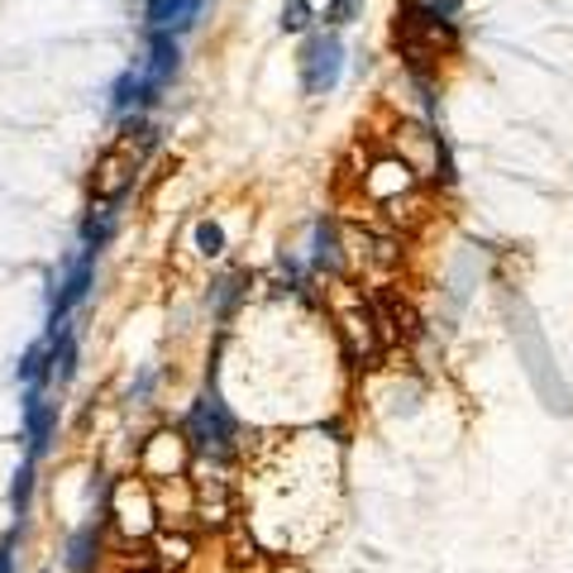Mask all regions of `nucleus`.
Instances as JSON below:
<instances>
[{
    "label": "nucleus",
    "instance_id": "nucleus-1",
    "mask_svg": "<svg viewBox=\"0 0 573 573\" xmlns=\"http://www.w3.org/2000/svg\"><path fill=\"white\" fill-rule=\"evenodd\" d=\"M506 321H512L516 354H521V363H525V373H531L535 392L545 396V406L560 411V416H573V396H569V388H564V378L554 373V354H550L545 334H540L531 306H525L521 296H512V292H506Z\"/></svg>",
    "mask_w": 573,
    "mask_h": 573
},
{
    "label": "nucleus",
    "instance_id": "nucleus-2",
    "mask_svg": "<svg viewBox=\"0 0 573 573\" xmlns=\"http://www.w3.org/2000/svg\"><path fill=\"white\" fill-rule=\"evenodd\" d=\"M334 292V334H340V349L349 363H359V369H369V363H378L382 354H388V334H382V321H378V306L373 296L363 292H344V278L330 282Z\"/></svg>",
    "mask_w": 573,
    "mask_h": 573
},
{
    "label": "nucleus",
    "instance_id": "nucleus-3",
    "mask_svg": "<svg viewBox=\"0 0 573 573\" xmlns=\"http://www.w3.org/2000/svg\"><path fill=\"white\" fill-rule=\"evenodd\" d=\"M182 435L191 444V454L215 459V464H225V459H234V450H239V421L215 392H205L201 402L187 411Z\"/></svg>",
    "mask_w": 573,
    "mask_h": 573
},
{
    "label": "nucleus",
    "instance_id": "nucleus-4",
    "mask_svg": "<svg viewBox=\"0 0 573 573\" xmlns=\"http://www.w3.org/2000/svg\"><path fill=\"white\" fill-rule=\"evenodd\" d=\"M344 39L334 34V29H311L306 43H301L296 53V77H301V91L311 96V101H321V96H330L334 87H340L344 77Z\"/></svg>",
    "mask_w": 573,
    "mask_h": 573
},
{
    "label": "nucleus",
    "instance_id": "nucleus-5",
    "mask_svg": "<svg viewBox=\"0 0 573 573\" xmlns=\"http://www.w3.org/2000/svg\"><path fill=\"white\" fill-rule=\"evenodd\" d=\"M444 149H450V139L440 134V124H430V120H396L392 124V153L402 158V163H411V172H416L425 187L435 182Z\"/></svg>",
    "mask_w": 573,
    "mask_h": 573
},
{
    "label": "nucleus",
    "instance_id": "nucleus-6",
    "mask_svg": "<svg viewBox=\"0 0 573 573\" xmlns=\"http://www.w3.org/2000/svg\"><path fill=\"white\" fill-rule=\"evenodd\" d=\"M96 259H101V249H87V244H82L68 263L58 268V286H53V296H48V325H62V321H68V315L91 296Z\"/></svg>",
    "mask_w": 573,
    "mask_h": 573
},
{
    "label": "nucleus",
    "instance_id": "nucleus-7",
    "mask_svg": "<svg viewBox=\"0 0 573 573\" xmlns=\"http://www.w3.org/2000/svg\"><path fill=\"white\" fill-rule=\"evenodd\" d=\"M359 187H363V201L369 205H382L388 211L392 201H402V197H411L416 187H425L416 172H411V163H402L396 153H378L369 168H363V178H359Z\"/></svg>",
    "mask_w": 573,
    "mask_h": 573
},
{
    "label": "nucleus",
    "instance_id": "nucleus-8",
    "mask_svg": "<svg viewBox=\"0 0 573 573\" xmlns=\"http://www.w3.org/2000/svg\"><path fill=\"white\" fill-rule=\"evenodd\" d=\"M306 273L311 278H344L349 273V249H344V225L340 220H315L311 230V253H306Z\"/></svg>",
    "mask_w": 573,
    "mask_h": 573
},
{
    "label": "nucleus",
    "instance_id": "nucleus-9",
    "mask_svg": "<svg viewBox=\"0 0 573 573\" xmlns=\"http://www.w3.org/2000/svg\"><path fill=\"white\" fill-rule=\"evenodd\" d=\"M48 388H24V406H20V421H24V459H39L48 450L58 430V411L53 402L43 396Z\"/></svg>",
    "mask_w": 573,
    "mask_h": 573
},
{
    "label": "nucleus",
    "instance_id": "nucleus-10",
    "mask_svg": "<svg viewBox=\"0 0 573 573\" xmlns=\"http://www.w3.org/2000/svg\"><path fill=\"white\" fill-rule=\"evenodd\" d=\"M205 0H143V34H187L197 29Z\"/></svg>",
    "mask_w": 573,
    "mask_h": 573
},
{
    "label": "nucleus",
    "instance_id": "nucleus-11",
    "mask_svg": "<svg viewBox=\"0 0 573 573\" xmlns=\"http://www.w3.org/2000/svg\"><path fill=\"white\" fill-rule=\"evenodd\" d=\"M139 72L149 77L158 91H168V87H172V77L182 72V39H178V34H143Z\"/></svg>",
    "mask_w": 573,
    "mask_h": 573
},
{
    "label": "nucleus",
    "instance_id": "nucleus-12",
    "mask_svg": "<svg viewBox=\"0 0 573 573\" xmlns=\"http://www.w3.org/2000/svg\"><path fill=\"white\" fill-rule=\"evenodd\" d=\"M110 516L124 535H149L153 531V516H158V497L143 483H124L115 492V506H110Z\"/></svg>",
    "mask_w": 573,
    "mask_h": 573
},
{
    "label": "nucleus",
    "instance_id": "nucleus-13",
    "mask_svg": "<svg viewBox=\"0 0 573 573\" xmlns=\"http://www.w3.org/2000/svg\"><path fill=\"white\" fill-rule=\"evenodd\" d=\"M187 435H172V430H158V435L143 444V473L149 478H178L182 473V464H187Z\"/></svg>",
    "mask_w": 573,
    "mask_h": 573
},
{
    "label": "nucleus",
    "instance_id": "nucleus-14",
    "mask_svg": "<svg viewBox=\"0 0 573 573\" xmlns=\"http://www.w3.org/2000/svg\"><path fill=\"white\" fill-rule=\"evenodd\" d=\"M158 96H163V91H158L139 68H130V72H120V82H115V87H110V110H115V115H130V120H134V115H143V110H153V105H158Z\"/></svg>",
    "mask_w": 573,
    "mask_h": 573
},
{
    "label": "nucleus",
    "instance_id": "nucleus-15",
    "mask_svg": "<svg viewBox=\"0 0 573 573\" xmlns=\"http://www.w3.org/2000/svg\"><path fill=\"white\" fill-rule=\"evenodd\" d=\"M101 535H105L101 516H91V521H82L72 531V540H68V569L72 573H91L96 569V560H101Z\"/></svg>",
    "mask_w": 573,
    "mask_h": 573
},
{
    "label": "nucleus",
    "instance_id": "nucleus-16",
    "mask_svg": "<svg viewBox=\"0 0 573 573\" xmlns=\"http://www.w3.org/2000/svg\"><path fill=\"white\" fill-rule=\"evenodd\" d=\"M115 220H120V201H96L87 225H82V244L87 249H105V239L115 234Z\"/></svg>",
    "mask_w": 573,
    "mask_h": 573
},
{
    "label": "nucleus",
    "instance_id": "nucleus-17",
    "mask_svg": "<svg viewBox=\"0 0 573 573\" xmlns=\"http://www.w3.org/2000/svg\"><path fill=\"white\" fill-rule=\"evenodd\" d=\"M191 535L187 531H163V535H153V560H158V569H182L187 560H191Z\"/></svg>",
    "mask_w": 573,
    "mask_h": 573
},
{
    "label": "nucleus",
    "instance_id": "nucleus-18",
    "mask_svg": "<svg viewBox=\"0 0 573 573\" xmlns=\"http://www.w3.org/2000/svg\"><path fill=\"white\" fill-rule=\"evenodd\" d=\"M315 20H321V14H315L311 0H282V29L286 34H311Z\"/></svg>",
    "mask_w": 573,
    "mask_h": 573
},
{
    "label": "nucleus",
    "instance_id": "nucleus-19",
    "mask_svg": "<svg viewBox=\"0 0 573 573\" xmlns=\"http://www.w3.org/2000/svg\"><path fill=\"white\" fill-rule=\"evenodd\" d=\"M191 244H197L201 259H220V253H225V230H220L215 220H197V230H191Z\"/></svg>",
    "mask_w": 573,
    "mask_h": 573
},
{
    "label": "nucleus",
    "instance_id": "nucleus-20",
    "mask_svg": "<svg viewBox=\"0 0 573 573\" xmlns=\"http://www.w3.org/2000/svg\"><path fill=\"white\" fill-rule=\"evenodd\" d=\"M34 464H39V459H24L20 473H14V487H10L14 516H24V512H29V492H34Z\"/></svg>",
    "mask_w": 573,
    "mask_h": 573
},
{
    "label": "nucleus",
    "instance_id": "nucleus-21",
    "mask_svg": "<svg viewBox=\"0 0 573 573\" xmlns=\"http://www.w3.org/2000/svg\"><path fill=\"white\" fill-rule=\"evenodd\" d=\"M359 14H363V0H325L321 20H325V29H344V24H354Z\"/></svg>",
    "mask_w": 573,
    "mask_h": 573
},
{
    "label": "nucleus",
    "instance_id": "nucleus-22",
    "mask_svg": "<svg viewBox=\"0 0 573 573\" xmlns=\"http://www.w3.org/2000/svg\"><path fill=\"white\" fill-rule=\"evenodd\" d=\"M239 282H244L239 273H225V278L215 282V292H211V301H215V315H230V306L239 301V292H244V286H239Z\"/></svg>",
    "mask_w": 573,
    "mask_h": 573
},
{
    "label": "nucleus",
    "instance_id": "nucleus-23",
    "mask_svg": "<svg viewBox=\"0 0 573 573\" xmlns=\"http://www.w3.org/2000/svg\"><path fill=\"white\" fill-rule=\"evenodd\" d=\"M10 545H14V535H10V540H0V573H14V554H10Z\"/></svg>",
    "mask_w": 573,
    "mask_h": 573
}]
</instances>
